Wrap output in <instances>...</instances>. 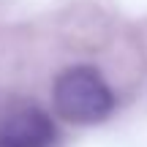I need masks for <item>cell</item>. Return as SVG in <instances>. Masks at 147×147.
Returning <instances> with one entry per match:
<instances>
[{
    "mask_svg": "<svg viewBox=\"0 0 147 147\" xmlns=\"http://www.w3.org/2000/svg\"><path fill=\"white\" fill-rule=\"evenodd\" d=\"M52 104L63 120L76 123V125H90L109 117L115 95L93 65H71L60 71L55 79Z\"/></svg>",
    "mask_w": 147,
    "mask_h": 147,
    "instance_id": "obj_1",
    "label": "cell"
},
{
    "mask_svg": "<svg viewBox=\"0 0 147 147\" xmlns=\"http://www.w3.org/2000/svg\"><path fill=\"white\" fill-rule=\"evenodd\" d=\"M57 128L47 112L27 106L0 123V147H55Z\"/></svg>",
    "mask_w": 147,
    "mask_h": 147,
    "instance_id": "obj_2",
    "label": "cell"
}]
</instances>
